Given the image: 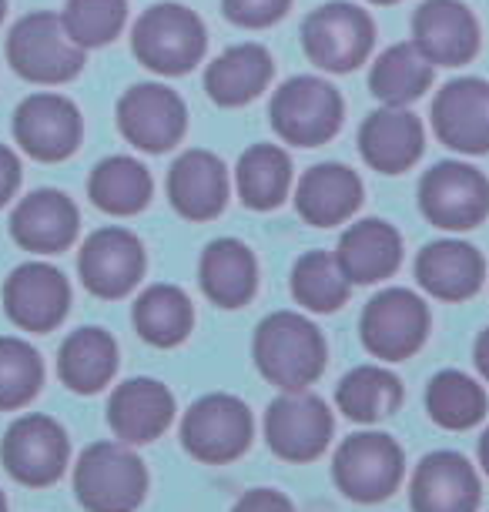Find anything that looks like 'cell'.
Masks as SVG:
<instances>
[{
    "label": "cell",
    "mask_w": 489,
    "mask_h": 512,
    "mask_svg": "<svg viewBox=\"0 0 489 512\" xmlns=\"http://www.w3.org/2000/svg\"><path fill=\"white\" fill-rule=\"evenodd\" d=\"M255 365L282 392H305L325 372V338L299 312H275L255 332Z\"/></svg>",
    "instance_id": "1"
},
{
    "label": "cell",
    "mask_w": 489,
    "mask_h": 512,
    "mask_svg": "<svg viewBox=\"0 0 489 512\" xmlns=\"http://www.w3.org/2000/svg\"><path fill=\"white\" fill-rule=\"evenodd\" d=\"M145 489V462L128 449V442H94L74 469V492L88 512H134Z\"/></svg>",
    "instance_id": "2"
},
{
    "label": "cell",
    "mask_w": 489,
    "mask_h": 512,
    "mask_svg": "<svg viewBox=\"0 0 489 512\" xmlns=\"http://www.w3.org/2000/svg\"><path fill=\"white\" fill-rule=\"evenodd\" d=\"M7 61L24 81L64 84L81 74L84 47L67 34L61 14L34 11L14 24L7 37Z\"/></svg>",
    "instance_id": "3"
},
{
    "label": "cell",
    "mask_w": 489,
    "mask_h": 512,
    "mask_svg": "<svg viewBox=\"0 0 489 512\" xmlns=\"http://www.w3.org/2000/svg\"><path fill=\"white\" fill-rule=\"evenodd\" d=\"M208 34L198 14L181 4H155L138 17L131 31L134 57L155 74L175 77L191 71L205 54Z\"/></svg>",
    "instance_id": "4"
},
{
    "label": "cell",
    "mask_w": 489,
    "mask_h": 512,
    "mask_svg": "<svg viewBox=\"0 0 489 512\" xmlns=\"http://www.w3.org/2000/svg\"><path fill=\"white\" fill-rule=\"evenodd\" d=\"M268 121L285 144L319 148L342 128V94L322 77H292L275 91Z\"/></svg>",
    "instance_id": "5"
},
{
    "label": "cell",
    "mask_w": 489,
    "mask_h": 512,
    "mask_svg": "<svg viewBox=\"0 0 489 512\" xmlns=\"http://www.w3.org/2000/svg\"><path fill=\"white\" fill-rule=\"evenodd\" d=\"M372 44H376V27H372V17L356 4L332 0V4L315 7L302 24L305 57L332 74L356 71L372 54Z\"/></svg>",
    "instance_id": "6"
},
{
    "label": "cell",
    "mask_w": 489,
    "mask_h": 512,
    "mask_svg": "<svg viewBox=\"0 0 489 512\" xmlns=\"http://www.w3.org/2000/svg\"><path fill=\"white\" fill-rule=\"evenodd\" d=\"M181 442H185L191 456L198 462H208V466L235 462L252 442V412L235 395H205L185 412Z\"/></svg>",
    "instance_id": "7"
},
{
    "label": "cell",
    "mask_w": 489,
    "mask_h": 512,
    "mask_svg": "<svg viewBox=\"0 0 489 512\" xmlns=\"http://www.w3.org/2000/svg\"><path fill=\"white\" fill-rule=\"evenodd\" d=\"M362 345L386 362H402L423 349L429 335V308L409 288H386L369 298L359 322Z\"/></svg>",
    "instance_id": "8"
},
{
    "label": "cell",
    "mask_w": 489,
    "mask_h": 512,
    "mask_svg": "<svg viewBox=\"0 0 489 512\" xmlns=\"http://www.w3.org/2000/svg\"><path fill=\"white\" fill-rule=\"evenodd\" d=\"M335 486L356 502H382L402 482V449L386 432H356L335 452Z\"/></svg>",
    "instance_id": "9"
},
{
    "label": "cell",
    "mask_w": 489,
    "mask_h": 512,
    "mask_svg": "<svg viewBox=\"0 0 489 512\" xmlns=\"http://www.w3.org/2000/svg\"><path fill=\"white\" fill-rule=\"evenodd\" d=\"M419 208L443 231H469L489 215V181L473 164L443 161L419 181Z\"/></svg>",
    "instance_id": "10"
},
{
    "label": "cell",
    "mask_w": 489,
    "mask_h": 512,
    "mask_svg": "<svg viewBox=\"0 0 489 512\" xmlns=\"http://www.w3.org/2000/svg\"><path fill=\"white\" fill-rule=\"evenodd\" d=\"M118 128L138 151H171L188 128L185 101L165 84H134L118 101Z\"/></svg>",
    "instance_id": "11"
},
{
    "label": "cell",
    "mask_w": 489,
    "mask_h": 512,
    "mask_svg": "<svg viewBox=\"0 0 489 512\" xmlns=\"http://www.w3.org/2000/svg\"><path fill=\"white\" fill-rule=\"evenodd\" d=\"M332 439V412L319 395L285 392L265 412V442L285 462L319 459Z\"/></svg>",
    "instance_id": "12"
},
{
    "label": "cell",
    "mask_w": 489,
    "mask_h": 512,
    "mask_svg": "<svg viewBox=\"0 0 489 512\" xmlns=\"http://www.w3.org/2000/svg\"><path fill=\"white\" fill-rule=\"evenodd\" d=\"M67 452L71 446L64 429L47 415H21L0 442V459L21 486L57 482L67 466Z\"/></svg>",
    "instance_id": "13"
},
{
    "label": "cell",
    "mask_w": 489,
    "mask_h": 512,
    "mask_svg": "<svg viewBox=\"0 0 489 512\" xmlns=\"http://www.w3.org/2000/svg\"><path fill=\"white\" fill-rule=\"evenodd\" d=\"M81 282L98 298H124L145 275V248L128 228H98L81 245Z\"/></svg>",
    "instance_id": "14"
},
{
    "label": "cell",
    "mask_w": 489,
    "mask_h": 512,
    "mask_svg": "<svg viewBox=\"0 0 489 512\" xmlns=\"http://www.w3.org/2000/svg\"><path fill=\"white\" fill-rule=\"evenodd\" d=\"M81 114L64 94H31L14 114V138L37 161H64L81 144Z\"/></svg>",
    "instance_id": "15"
},
{
    "label": "cell",
    "mask_w": 489,
    "mask_h": 512,
    "mask_svg": "<svg viewBox=\"0 0 489 512\" xmlns=\"http://www.w3.org/2000/svg\"><path fill=\"white\" fill-rule=\"evenodd\" d=\"M436 138L459 154L489 151V84L479 77H456L433 101Z\"/></svg>",
    "instance_id": "16"
},
{
    "label": "cell",
    "mask_w": 489,
    "mask_h": 512,
    "mask_svg": "<svg viewBox=\"0 0 489 512\" xmlns=\"http://www.w3.org/2000/svg\"><path fill=\"white\" fill-rule=\"evenodd\" d=\"M4 308L11 322L24 332H51L64 322L67 308H71V288L57 268L27 262L14 268L4 282Z\"/></svg>",
    "instance_id": "17"
},
{
    "label": "cell",
    "mask_w": 489,
    "mask_h": 512,
    "mask_svg": "<svg viewBox=\"0 0 489 512\" xmlns=\"http://www.w3.org/2000/svg\"><path fill=\"white\" fill-rule=\"evenodd\" d=\"M412 44L433 67L469 64L479 51V21L459 0H423L412 17Z\"/></svg>",
    "instance_id": "18"
},
{
    "label": "cell",
    "mask_w": 489,
    "mask_h": 512,
    "mask_svg": "<svg viewBox=\"0 0 489 512\" xmlns=\"http://www.w3.org/2000/svg\"><path fill=\"white\" fill-rule=\"evenodd\" d=\"M81 218L74 201L64 191L41 188L21 198V205L11 215V235L21 248L37 251V255H57L71 248L78 238Z\"/></svg>",
    "instance_id": "19"
},
{
    "label": "cell",
    "mask_w": 489,
    "mask_h": 512,
    "mask_svg": "<svg viewBox=\"0 0 489 512\" xmlns=\"http://www.w3.org/2000/svg\"><path fill=\"white\" fill-rule=\"evenodd\" d=\"M409 496L412 512H476L479 476L459 452H433L416 466Z\"/></svg>",
    "instance_id": "20"
},
{
    "label": "cell",
    "mask_w": 489,
    "mask_h": 512,
    "mask_svg": "<svg viewBox=\"0 0 489 512\" xmlns=\"http://www.w3.org/2000/svg\"><path fill=\"white\" fill-rule=\"evenodd\" d=\"M426 131L423 121L406 108H382L369 114L359 128V151L369 168L382 175H402L423 158Z\"/></svg>",
    "instance_id": "21"
},
{
    "label": "cell",
    "mask_w": 489,
    "mask_h": 512,
    "mask_svg": "<svg viewBox=\"0 0 489 512\" xmlns=\"http://www.w3.org/2000/svg\"><path fill=\"white\" fill-rule=\"evenodd\" d=\"M168 198L178 215L188 221L218 218L228 201L225 164L212 151H201V148L185 151L168 171Z\"/></svg>",
    "instance_id": "22"
},
{
    "label": "cell",
    "mask_w": 489,
    "mask_h": 512,
    "mask_svg": "<svg viewBox=\"0 0 489 512\" xmlns=\"http://www.w3.org/2000/svg\"><path fill=\"white\" fill-rule=\"evenodd\" d=\"M416 278L423 285V292L443 302H466L483 288L486 265L483 255L459 238H443L433 241L419 251L416 258Z\"/></svg>",
    "instance_id": "23"
},
{
    "label": "cell",
    "mask_w": 489,
    "mask_h": 512,
    "mask_svg": "<svg viewBox=\"0 0 489 512\" xmlns=\"http://www.w3.org/2000/svg\"><path fill=\"white\" fill-rule=\"evenodd\" d=\"M175 415V399L155 379H128L111 392L108 402V425L114 436L128 446L155 442L171 425Z\"/></svg>",
    "instance_id": "24"
},
{
    "label": "cell",
    "mask_w": 489,
    "mask_h": 512,
    "mask_svg": "<svg viewBox=\"0 0 489 512\" xmlns=\"http://www.w3.org/2000/svg\"><path fill=\"white\" fill-rule=\"evenodd\" d=\"M362 201V181L345 164H315L299 178L295 188V208L315 228H332L352 218Z\"/></svg>",
    "instance_id": "25"
},
{
    "label": "cell",
    "mask_w": 489,
    "mask_h": 512,
    "mask_svg": "<svg viewBox=\"0 0 489 512\" xmlns=\"http://www.w3.org/2000/svg\"><path fill=\"white\" fill-rule=\"evenodd\" d=\"M335 258H339V265L349 282L372 285V282L389 278L399 268L402 238L389 221L366 218V221H356V225H349L342 231Z\"/></svg>",
    "instance_id": "26"
},
{
    "label": "cell",
    "mask_w": 489,
    "mask_h": 512,
    "mask_svg": "<svg viewBox=\"0 0 489 512\" xmlns=\"http://www.w3.org/2000/svg\"><path fill=\"white\" fill-rule=\"evenodd\" d=\"M272 74V54L262 44H235L208 64L205 91L222 108H238V104L255 101L268 88Z\"/></svg>",
    "instance_id": "27"
},
{
    "label": "cell",
    "mask_w": 489,
    "mask_h": 512,
    "mask_svg": "<svg viewBox=\"0 0 489 512\" xmlns=\"http://www.w3.org/2000/svg\"><path fill=\"white\" fill-rule=\"evenodd\" d=\"M201 288L222 308H242L252 302L258 288L255 255L238 238H218L201 255Z\"/></svg>",
    "instance_id": "28"
},
{
    "label": "cell",
    "mask_w": 489,
    "mask_h": 512,
    "mask_svg": "<svg viewBox=\"0 0 489 512\" xmlns=\"http://www.w3.org/2000/svg\"><path fill=\"white\" fill-rule=\"evenodd\" d=\"M118 372V342L104 328H78L64 338L57 355V375L71 392L94 395Z\"/></svg>",
    "instance_id": "29"
},
{
    "label": "cell",
    "mask_w": 489,
    "mask_h": 512,
    "mask_svg": "<svg viewBox=\"0 0 489 512\" xmlns=\"http://www.w3.org/2000/svg\"><path fill=\"white\" fill-rule=\"evenodd\" d=\"M433 84V61L416 44H392L372 64L369 88L386 108H406L419 101Z\"/></svg>",
    "instance_id": "30"
},
{
    "label": "cell",
    "mask_w": 489,
    "mask_h": 512,
    "mask_svg": "<svg viewBox=\"0 0 489 512\" xmlns=\"http://www.w3.org/2000/svg\"><path fill=\"white\" fill-rule=\"evenodd\" d=\"M131 322L145 342L158 345V349H175L195 325V308L178 285H151L134 302Z\"/></svg>",
    "instance_id": "31"
},
{
    "label": "cell",
    "mask_w": 489,
    "mask_h": 512,
    "mask_svg": "<svg viewBox=\"0 0 489 512\" xmlns=\"http://www.w3.org/2000/svg\"><path fill=\"white\" fill-rule=\"evenodd\" d=\"M88 195L94 201V208L108 211V215L118 218L138 215L151 201V175L138 158L111 154V158H104L91 171Z\"/></svg>",
    "instance_id": "32"
},
{
    "label": "cell",
    "mask_w": 489,
    "mask_h": 512,
    "mask_svg": "<svg viewBox=\"0 0 489 512\" xmlns=\"http://www.w3.org/2000/svg\"><path fill=\"white\" fill-rule=\"evenodd\" d=\"M235 185L242 205L255 211L278 208L292 191V158L278 144H255L238 158Z\"/></svg>",
    "instance_id": "33"
},
{
    "label": "cell",
    "mask_w": 489,
    "mask_h": 512,
    "mask_svg": "<svg viewBox=\"0 0 489 512\" xmlns=\"http://www.w3.org/2000/svg\"><path fill=\"white\" fill-rule=\"evenodd\" d=\"M335 402L352 422H379L399 409L402 382L382 365H359L339 382Z\"/></svg>",
    "instance_id": "34"
},
{
    "label": "cell",
    "mask_w": 489,
    "mask_h": 512,
    "mask_svg": "<svg viewBox=\"0 0 489 512\" xmlns=\"http://www.w3.org/2000/svg\"><path fill=\"white\" fill-rule=\"evenodd\" d=\"M426 409H429V419L436 425L463 432V429H473L476 422H483L489 399L476 379H469V375L456 369H446L429 379Z\"/></svg>",
    "instance_id": "35"
},
{
    "label": "cell",
    "mask_w": 489,
    "mask_h": 512,
    "mask_svg": "<svg viewBox=\"0 0 489 512\" xmlns=\"http://www.w3.org/2000/svg\"><path fill=\"white\" fill-rule=\"evenodd\" d=\"M352 282L345 278L339 258L329 251H309L292 268V295L309 312H339L349 298Z\"/></svg>",
    "instance_id": "36"
},
{
    "label": "cell",
    "mask_w": 489,
    "mask_h": 512,
    "mask_svg": "<svg viewBox=\"0 0 489 512\" xmlns=\"http://www.w3.org/2000/svg\"><path fill=\"white\" fill-rule=\"evenodd\" d=\"M44 362L24 338L0 335V412L21 409L41 392Z\"/></svg>",
    "instance_id": "37"
},
{
    "label": "cell",
    "mask_w": 489,
    "mask_h": 512,
    "mask_svg": "<svg viewBox=\"0 0 489 512\" xmlns=\"http://www.w3.org/2000/svg\"><path fill=\"white\" fill-rule=\"evenodd\" d=\"M61 21L84 51L101 47L121 34L128 21V0H67Z\"/></svg>",
    "instance_id": "38"
},
{
    "label": "cell",
    "mask_w": 489,
    "mask_h": 512,
    "mask_svg": "<svg viewBox=\"0 0 489 512\" xmlns=\"http://www.w3.org/2000/svg\"><path fill=\"white\" fill-rule=\"evenodd\" d=\"M292 0H222V11L238 27H268L289 14Z\"/></svg>",
    "instance_id": "39"
},
{
    "label": "cell",
    "mask_w": 489,
    "mask_h": 512,
    "mask_svg": "<svg viewBox=\"0 0 489 512\" xmlns=\"http://www.w3.org/2000/svg\"><path fill=\"white\" fill-rule=\"evenodd\" d=\"M232 512H295L289 496H282L278 489H252L235 502Z\"/></svg>",
    "instance_id": "40"
},
{
    "label": "cell",
    "mask_w": 489,
    "mask_h": 512,
    "mask_svg": "<svg viewBox=\"0 0 489 512\" xmlns=\"http://www.w3.org/2000/svg\"><path fill=\"white\" fill-rule=\"evenodd\" d=\"M17 185H21V161H17V154L11 148L0 144V208L14 198Z\"/></svg>",
    "instance_id": "41"
},
{
    "label": "cell",
    "mask_w": 489,
    "mask_h": 512,
    "mask_svg": "<svg viewBox=\"0 0 489 512\" xmlns=\"http://www.w3.org/2000/svg\"><path fill=\"white\" fill-rule=\"evenodd\" d=\"M473 359H476V369H479V375L489 382V325L479 332V338H476V349H473Z\"/></svg>",
    "instance_id": "42"
},
{
    "label": "cell",
    "mask_w": 489,
    "mask_h": 512,
    "mask_svg": "<svg viewBox=\"0 0 489 512\" xmlns=\"http://www.w3.org/2000/svg\"><path fill=\"white\" fill-rule=\"evenodd\" d=\"M479 462H483V469L489 476V429L483 432V439H479Z\"/></svg>",
    "instance_id": "43"
},
{
    "label": "cell",
    "mask_w": 489,
    "mask_h": 512,
    "mask_svg": "<svg viewBox=\"0 0 489 512\" xmlns=\"http://www.w3.org/2000/svg\"><path fill=\"white\" fill-rule=\"evenodd\" d=\"M369 4H379V7H386V4H399V0H369Z\"/></svg>",
    "instance_id": "44"
},
{
    "label": "cell",
    "mask_w": 489,
    "mask_h": 512,
    "mask_svg": "<svg viewBox=\"0 0 489 512\" xmlns=\"http://www.w3.org/2000/svg\"><path fill=\"white\" fill-rule=\"evenodd\" d=\"M4 14H7V0H0V21H4Z\"/></svg>",
    "instance_id": "45"
},
{
    "label": "cell",
    "mask_w": 489,
    "mask_h": 512,
    "mask_svg": "<svg viewBox=\"0 0 489 512\" xmlns=\"http://www.w3.org/2000/svg\"><path fill=\"white\" fill-rule=\"evenodd\" d=\"M0 512H7V499H4V492H0Z\"/></svg>",
    "instance_id": "46"
}]
</instances>
